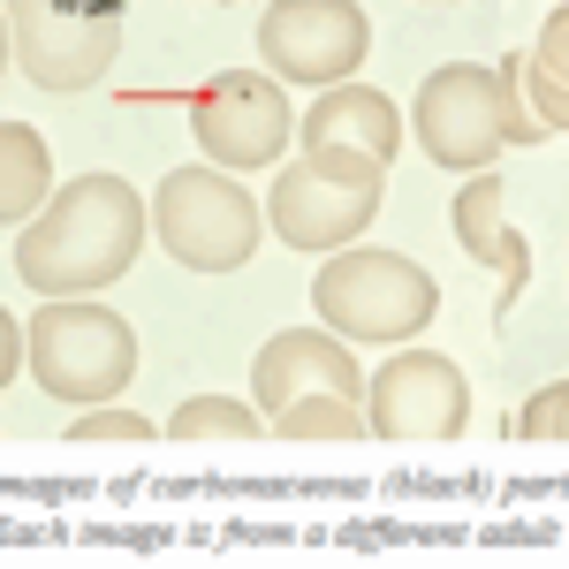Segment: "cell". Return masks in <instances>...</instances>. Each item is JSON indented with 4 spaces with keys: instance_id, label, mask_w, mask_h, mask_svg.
<instances>
[{
    "instance_id": "obj_1",
    "label": "cell",
    "mask_w": 569,
    "mask_h": 569,
    "mask_svg": "<svg viewBox=\"0 0 569 569\" xmlns=\"http://www.w3.org/2000/svg\"><path fill=\"white\" fill-rule=\"evenodd\" d=\"M144 251V198L122 176H77L16 228V281L31 297H91L122 281Z\"/></svg>"
},
{
    "instance_id": "obj_2",
    "label": "cell",
    "mask_w": 569,
    "mask_h": 569,
    "mask_svg": "<svg viewBox=\"0 0 569 569\" xmlns=\"http://www.w3.org/2000/svg\"><path fill=\"white\" fill-rule=\"evenodd\" d=\"M410 130L426 144V160H433V168H456V176L493 168L501 144H539V137H555L531 114L525 53L433 69V77L418 84V99H410Z\"/></svg>"
},
{
    "instance_id": "obj_3",
    "label": "cell",
    "mask_w": 569,
    "mask_h": 569,
    "mask_svg": "<svg viewBox=\"0 0 569 569\" xmlns=\"http://www.w3.org/2000/svg\"><path fill=\"white\" fill-rule=\"evenodd\" d=\"M380 182L388 160L342 152V144H311L297 168H281L266 190V220L289 251H350L380 213Z\"/></svg>"
},
{
    "instance_id": "obj_4",
    "label": "cell",
    "mask_w": 569,
    "mask_h": 569,
    "mask_svg": "<svg viewBox=\"0 0 569 569\" xmlns=\"http://www.w3.org/2000/svg\"><path fill=\"white\" fill-rule=\"evenodd\" d=\"M259 228H266L259 198L228 176V168H213V160L176 168V176H160V190H152V236L190 273H236V266H251Z\"/></svg>"
},
{
    "instance_id": "obj_5",
    "label": "cell",
    "mask_w": 569,
    "mask_h": 569,
    "mask_svg": "<svg viewBox=\"0 0 569 569\" xmlns=\"http://www.w3.org/2000/svg\"><path fill=\"white\" fill-rule=\"evenodd\" d=\"M311 311L342 342H410L440 311V289L402 251H327L319 281H311Z\"/></svg>"
},
{
    "instance_id": "obj_6",
    "label": "cell",
    "mask_w": 569,
    "mask_h": 569,
    "mask_svg": "<svg viewBox=\"0 0 569 569\" xmlns=\"http://www.w3.org/2000/svg\"><path fill=\"white\" fill-rule=\"evenodd\" d=\"M31 380H39L53 402H114V395L137 380V327L107 305H53L31 311Z\"/></svg>"
},
{
    "instance_id": "obj_7",
    "label": "cell",
    "mask_w": 569,
    "mask_h": 569,
    "mask_svg": "<svg viewBox=\"0 0 569 569\" xmlns=\"http://www.w3.org/2000/svg\"><path fill=\"white\" fill-rule=\"evenodd\" d=\"M122 46V0H8V53L39 91H84Z\"/></svg>"
},
{
    "instance_id": "obj_8",
    "label": "cell",
    "mask_w": 569,
    "mask_h": 569,
    "mask_svg": "<svg viewBox=\"0 0 569 569\" xmlns=\"http://www.w3.org/2000/svg\"><path fill=\"white\" fill-rule=\"evenodd\" d=\"M365 53H372V23L357 0H266L259 61L281 84H350Z\"/></svg>"
},
{
    "instance_id": "obj_9",
    "label": "cell",
    "mask_w": 569,
    "mask_h": 569,
    "mask_svg": "<svg viewBox=\"0 0 569 569\" xmlns=\"http://www.w3.org/2000/svg\"><path fill=\"white\" fill-rule=\"evenodd\" d=\"M190 137H198V152L213 168L251 176V168L289 152L297 114H289V99H281V84L266 69H220L213 84L190 99Z\"/></svg>"
},
{
    "instance_id": "obj_10",
    "label": "cell",
    "mask_w": 569,
    "mask_h": 569,
    "mask_svg": "<svg viewBox=\"0 0 569 569\" xmlns=\"http://www.w3.org/2000/svg\"><path fill=\"white\" fill-rule=\"evenodd\" d=\"M365 426L380 440H448L471 426V380L440 350H402L365 388Z\"/></svg>"
},
{
    "instance_id": "obj_11",
    "label": "cell",
    "mask_w": 569,
    "mask_h": 569,
    "mask_svg": "<svg viewBox=\"0 0 569 569\" xmlns=\"http://www.w3.org/2000/svg\"><path fill=\"white\" fill-rule=\"evenodd\" d=\"M311 395L365 402V372H357V357L342 350V335H327V327H281V335L251 357V402H259L266 426H273L289 402H311Z\"/></svg>"
},
{
    "instance_id": "obj_12",
    "label": "cell",
    "mask_w": 569,
    "mask_h": 569,
    "mask_svg": "<svg viewBox=\"0 0 569 569\" xmlns=\"http://www.w3.org/2000/svg\"><path fill=\"white\" fill-rule=\"evenodd\" d=\"M456 236H463V251L479 266L501 273V327H509V311L525 305V281H531V243L517 236V220H509V182L501 176H471L456 190Z\"/></svg>"
},
{
    "instance_id": "obj_13",
    "label": "cell",
    "mask_w": 569,
    "mask_h": 569,
    "mask_svg": "<svg viewBox=\"0 0 569 569\" xmlns=\"http://www.w3.org/2000/svg\"><path fill=\"white\" fill-rule=\"evenodd\" d=\"M402 122H410V114L395 107L388 91H372V84H357V77H350V84L319 91V107H311L297 130H305V152H311V144H342V152L395 160V152H402Z\"/></svg>"
},
{
    "instance_id": "obj_14",
    "label": "cell",
    "mask_w": 569,
    "mask_h": 569,
    "mask_svg": "<svg viewBox=\"0 0 569 569\" xmlns=\"http://www.w3.org/2000/svg\"><path fill=\"white\" fill-rule=\"evenodd\" d=\"M53 198V160H46V137L31 122H0V220L23 228L46 213Z\"/></svg>"
},
{
    "instance_id": "obj_15",
    "label": "cell",
    "mask_w": 569,
    "mask_h": 569,
    "mask_svg": "<svg viewBox=\"0 0 569 569\" xmlns=\"http://www.w3.org/2000/svg\"><path fill=\"white\" fill-rule=\"evenodd\" d=\"M525 91H531V114H539L547 130H569V0L539 23V39H531Z\"/></svg>"
},
{
    "instance_id": "obj_16",
    "label": "cell",
    "mask_w": 569,
    "mask_h": 569,
    "mask_svg": "<svg viewBox=\"0 0 569 569\" xmlns=\"http://www.w3.org/2000/svg\"><path fill=\"white\" fill-rule=\"evenodd\" d=\"M168 433H182V440H251V433H266V410L259 402H236V395H190L176 418H168Z\"/></svg>"
},
{
    "instance_id": "obj_17",
    "label": "cell",
    "mask_w": 569,
    "mask_h": 569,
    "mask_svg": "<svg viewBox=\"0 0 569 569\" xmlns=\"http://www.w3.org/2000/svg\"><path fill=\"white\" fill-rule=\"evenodd\" d=\"M273 433H289V440H350V433H372V426H365V402L311 395V402H289V410L273 418Z\"/></svg>"
},
{
    "instance_id": "obj_18",
    "label": "cell",
    "mask_w": 569,
    "mask_h": 569,
    "mask_svg": "<svg viewBox=\"0 0 569 569\" xmlns=\"http://www.w3.org/2000/svg\"><path fill=\"white\" fill-rule=\"evenodd\" d=\"M517 433L525 440H569V380L531 395L525 410H517Z\"/></svg>"
},
{
    "instance_id": "obj_19",
    "label": "cell",
    "mask_w": 569,
    "mask_h": 569,
    "mask_svg": "<svg viewBox=\"0 0 569 569\" xmlns=\"http://www.w3.org/2000/svg\"><path fill=\"white\" fill-rule=\"evenodd\" d=\"M144 433H160L144 410H114V402H91L84 418L69 426V440H144Z\"/></svg>"
},
{
    "instance_id": "obj_20",
    "label": "cell",
    "mask_w": 569,
    "mask_h": 569,
    "mask_svg": "<svg viewBox=\"0 0 569 569\" xmlns=\"http://www.w3.org/2000/svg\"><path fill=\"white\" fill-rule=\"evenodd\" d=\"M426 8H448V0H426Z\"/></svg>"
},
{
    "instance_id": "obj_21",
    "label": "cell",
    "mask_w": 569,
    "mask_h": 569,
    "mask_svg": "<svg viewBox=\"0 0 569 569\" xmlns=\"http://www.w3.org/2000/svg\"><path fill=\"white\" fill-rule=\"evenodd\" d=\"M213 8H220V0H213Z\"/></svg>"
}]
</instances>
